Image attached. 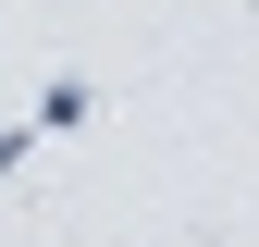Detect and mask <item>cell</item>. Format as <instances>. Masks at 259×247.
Returning a JSON list of instances; mask_svg holds the SVG:
<instances>
[{"label": "cell", "instance_id": "cell-1", "mask_svg": "<svg viewBox=\"0 0 259 247\" xmlns=\"http://www.w3.org/2000/svg\"><path fill=\"white\" fill-rule=\"evenodd\" d=\"M87 124H99V74H50L37 111H25V136L50 148V136H87Z\"/></svg>", "mask_w": 259, "mask_h": 247}]
</instances>
